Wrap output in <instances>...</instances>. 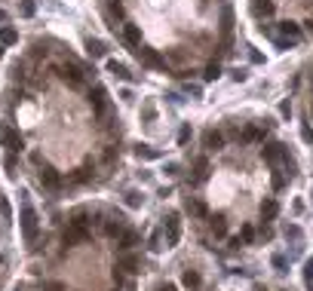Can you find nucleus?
<instances>
[{
  "label": "nucleus",
  "instance_id": "nucleus-1",
  "mask_svg": "<svg viewBox=\"0 0 313 291\" xmlns=\"http://www.w3.org/2000/svg\"><path fill=\"white\" fill-rule=\"evenodd\" d=\"M18 224H22V236H25V242L34 245V239H37V227H40V224H37V212H34L28 203H25L22 212H18Z\"/></svg>",
  "mask_w": 313,
  "mask_h": 291
},
{
  "label": "nucleus",
  "instance_id": "nucleus-2",
  "mask_svg": "<svg viewBox=\"0 0 313 291\" xmlns=\"http://www.w3.org/2000/svg\"><path fill=\"white\" fill-rule=\"evenodd\" d=\"M261 156H264V163H270V166H280V163H286V160H289L286 144H280V141L264 144V147H261Z\"/></svg>",
  "mask_w": 313,
  "mask_h": 291
},
{
  "label": "nucleus",
  "instance_id": "nucleus-3",
  "mask_svg": "<svg viewBox=\"0 0 313 291\" xmlns=\"http://www.w3.org/2000/svg\"><path fill=\"white\" fill-rule=\"evenodd\" d=\"M61 242H65V245H80V242H89V230H86L83 224H71V227L65 230Z\"/></svg>",
  "mask_w": 313,
  "mask_h": 291
},
{
  "label": "nucleus",
  "instance_id": "nucleus-4",
  "mask_svg": "<svg viewBox=\"0 0 313 291\" xmlns=\"http://www.w3.org/2000/svg\"><path fill=\"white\" fill-rule=\"evenodd\" d=\"M138 55H141V61L148 64V68H154V71H166V58L157 52V49H148V46H138Z\"/></svg>",
  "mask_w": 313,
  "mask_h": 291
},
{
  "label": "nucleus",
  "instance_id": "nucleus-5",
  "mask_svg": "<svg viewBox=\"0 0 313 291\" xmlns=\"http://www.w3.org/2000/svg\"><path fill=\"white\" fill-rule=\"evenodd\" d=\"M0 144H3L6 150H22V147H25L22 135H18L15 129H9V126H0Z\"/></svg>",
  "mask_w": 313,
  "mask_h": 291
},
{
  "label": "nucleus",
  "instance_id": "nucleus-6",
  "mask_svg": "<svg viewBox=\"0 0 313 291\" xmlns=\"http://www.w3.org/2000/svg\"><path fill=\"white\" fill-rule=\"evenodd\" d=\"M178 239H181V221H178V215H169L166 218V249L178 245Z\"/></svg>",
  "mask_w": 313,
  "mask_h": 291
},
{
  "label": "nucleus",
  "instance_id": "nucleus-7",
  "mask_svg": "<svg viewBox=\"0 0 313 291\" xmlns=\"http://www.w3.org/2000/svg\"><path fill=\"white\" fill-rule=\"evenodd\" d=\"M89 104H92V110L101 117L105 110H108V92L101 89V86H95V89H89Z\"/></svg>",
  "mask_w": 313,
  "mask_h": 291
},
{
  "label": "nucleus",
  "instance_id": "nucleus-8",
  "mask_svg": "<svg viewBox=\"0 0 313 291\" xmlns=\"http://www.w3.org/2000/svg\"><path fill=\"white\" fill-rule=\"evenodd\" d=\"M231 31H234V9H231V6H224V9H221V34H224V52H227V46H231Z\"/></svg>",
  "mask_w": 313,
  "mask_h": 291
},
{
  "label": "nucleus",
  "instance_id": "nucleus-9",
  "mask_svg": "<svg viewBox=\"0 0 313 291\" xmlns=\"http://www.w3.org/2000/svg\"><path fill=\"white\" fill-rule=\"evenodd\" d=\"M58 74H61V80H65L68 86H83V71H80V68L65 64V68H58Z\"/></svg>",
  "mask_w": 313,
  "mask_h": 291
},
{
  "label": "nucleus",
  "instance_id": "nucleus-10",
  "mask_svg": "<svg viewBox=\"0 0 313 291\" xmlns=\"http://www.w3.org/2000/svg\"><path fill=\"white\" fill-rule=\"evenodd\" d=\"M252 15L255 18H270L274 12H277V6H274V0H252Z\"/></svg>",
  "mask_w": 313,
  "mask_h": 291
},
{
  "label": "nucleus",
  "instance_id": "nucleus-11",
  "mask_svg": "<svg viewBox=\"0 0 313 291\" xmlns=\"http://www.w3.org/2000/svg\"><path fill=\"white\" fill-rule=\"evenodd\" d=\"M40 181H43L49 190H58V187H61V175H58L52 166H43V169H40Z\"/></svg>",
  "mask_w": 313,
  "mask_h": 291
},
{
  "label": "nucleus",
  "instance_id": "nucleus-12",
  "mask_svg": "<svg viewBox=\"0 0 313 291\" xmlns=\"http://www.w3.org/2000/svg\"><path fill=\"white\" fill-rule=\"evenodd\" d=\"M123 230H126L123 215H111V218H108V224H105V233H108V236H120Z\"/></svg>",
  "mask_w": 313,
  "mask_h": 291
},
{
  "label": "nucleus",
  "instance_id": "nucleus-13",
  "mask_svg": "<svg viewBox=\"0 0 313 291\" xmlns=\"http://www.w3.org/2000/svg\"><path fill=\"white\" fill-rule=\"evenodd\" d=\"M123 37H126L129 46H141V31H138V25L126 21V25H123Z\"/></svg>",
  "mask_w": 313,
  "mask_h": 291
},
{
  "label": "nucleus",
  "instance_id": "nucleus-14",
  "mask_svg": "<svg viewBox=\"0 0 313 291\" xmlns=\"http://www.w3.org/2000/svg\"><path fill=\"white\" fill-rule=\"evenodd\" d=\"M203 144H206L209 150H221V147H224V135L215 132V129H209V132L203 135Z\"/></svg>",
  "mask_w": 313,
  "mask_h": 291
},
{
  "label": "nucleus",
  "instance_id": "nucleus-15",
  "mask_svg": "<svg viewBox=\"0 0 313 291\" xmlns=\"http://www.w3.org/2000/svg\"><path fill=\"white\" fill-rule=\"evenodd\" d=\"M138 242H141V236H138L135 230H123V233H120V249H123V252H129V249H135Z\"/></svg>",
  "mask_w": 313,
  "mask_h": 291
},
{
  "label": "nucleus",
  "instance_id": "nucleus-16",
  "mask_svg": "<svg viewBox=\"0 0 313 291\" xmlns=\"http://www.w3.org/2000/svg\"><path fill=\"white\" fill-rule=\"evenodd\" d=\"M132 150H135V156H138V160H160V150H157V147H151V144H135Z\"/></svg>",
  "mask_w": 313,
  "mask_h": 291
},
{
  "label": "nucleus",
  "instance_id": "nucleus-17",
  "mask_svg": "<svg viewBox=\"0 0 313 291\" xmlns=\"http://www.w3.org/2000/svg\"><path fill=\"white\" fill-rule=\"evenodd\" d=\"M277 215H280V203H277V199H264V203H261V218H264V221H274Z\"/></svg>",
  "mask_w": 313,
  "mask_h": 291
},
{
  "label": "nucleus",
  "instance_id": "nucleus-18",
  "mask_svg": "<svg viewBox=\"0 0 313 291\" xmlns=\"http://www.w3.org/2000/svg\"><path fill=\"white\" fill-rule=\"evenodd\" d=\"M209 227H212V233L221 239V236H227V221H224V215H212L209 218Z\"/></svg>",
  "mask_w": 313,
  "mask_h": 291
},
{
  "label": "nucleus",
  "instance_id": "nucleus-19",
  "mask_svg": "<svg viewBox=\"0 0 313 291\" xmlns=\"http://www.w3.org/2000/svg\"><path fill=\"white\" fill-rule=\"evenodd\" d=\"M138 267H141V264H138L135 255H123L120 264H117V270H123V273H138Z\"/></svg>",
  "mask_w": 313,
  "mask_h": 291
},
{
  "label": "nucleus",
  "instance_id": "nucleus-20",
  "mask_svg": "<svg viewBox=\"0 0 313 291\" xmlns=\"http://www.w3.org/2000/svg\"><path fill=\"white\" fill-rule=\"evenodd\" d=\"M261 138H264V126H246V129H243V141L255 144V141H261Z\"/></svg>",
  "mask_w": 313,
  "mask_h": 291
},
{
  "label": "nucleus",
  "instance_id": "nucleus-21",
  "mask_svg": "<svg viewBox=\"0 0 313 291\" xmlns=\"http://www.w3.org/2000/svg\"><path fill=\"white\" fill-rule=\"evenodd\" d=\"M206 178H209V160L200 156V160L194 163V181H206Z\"/></svg>",
  "mask_w": 313,
  "mask_h": 291
},
{
  "label": "nucleus",
  "instance_id": "nucleus-22",
  "mask_svg": "<svg viewBox=\"0 0 313 291\" xmlns=\"http://www.w3.org/2000/svg\"><path fill=\"white\" fill-rule=\"evenodd\" d=\"M184 209H187V215H194V218H206L209 212H206V206L200 203V199H187L184 203Z\"/></svg>",
  "mask_w": 313,
  "mask_h": 291
},
{
  "label": "nucleus",
  "instance_id": "nucleus-23",
  "mask_svg": "<svg viewBox=\"0 0 313 291\" xmlns=\"http://www.w3.org/2000/svg\"><path fill=\"white\" fill-rule=\"evenodd\" d=\"M280 31H283V37H289V40H298V37H301V28H298L295 21H280Z\"/></svg>",
  "mask_w": 313,
  "mask_h": 291
},
{
  "label": "nucleus",
  "instance_id": "nucleus-24",
  "mask_svg": "<svg viewBox=\"0 0 313 291\" xmlns=\"http://www.w3.org/2000/svg\"><path fill=\"white\" fill-rule=\"evenodd\" d=\"M86 52H89L92 58H101V55H105V43H101V40H92V37H89V40H86Z\"/></svg>",
  "mask_w": 313,
  "mask_h": 291
},
{
  "label": "nucleus",
  "instance_id": "nucleus-25",
  "mask_svg": "<svg viewBox=\"0 0 313 291\" xmlns=\"http://www.w3.org/2000/svg\"><path fill=\"white\" fill-rule=\"evenodd\" d=\"M108 71H111L117 80H129V71H126V64H120V61H114V58L108 61Z\"/></svg>",
  "mask_w": 313,
  "mask_h": 291
},
{
  "label": "nucleus",
  "instance_id": "nucleus-26",
  "mask_svg": "<svg viewBox=\"0 0 313 291\" xmlns=\"http://www.w3.org/2000/svg\"><path fill=\"white\" fill-rule=\"evenodd\" d=\"M15 40H18V34H15V28H9V25H3V28H0V43H3V46H12Z\"/></svg>",
  "mask_w": 313,
  "mask_h": 291
},
{
  "label": "nucleus",
  "instance_id": "nucleus-27",
  "mask_svg": "<svg viewBox=\"0 0 313 291\" xmlns=\"http://www.w3.org/2000/svg\"><path fill=\"white\" fill-rule=\"evenodd\" d=\"M181 282H184V288H200V273H197V270H187V273H184V276H181Z\"/></svg>",
  "mask_w": 313,
  "mask_h": 291
},
{
  "label": "nucleus",
  "instance_id": "nucleus-28",
  "mask_svg": "<svg viewBox=\"0 0 313 291\" xmlns=\"http://www.w3.org/2000/svg\"><path fill=\"white\" fill-rule=\"evenodd\" d=\"M141 120H144V123H154V120H157V107H154V101H144V104H141Z\"/></svg>",
  "mask_w": 313,
  "mask_h": 291
},
{
  "label": "nucleus",
  "instance_id": "nucleus-29",
  "mask_svg": "<svg viewBox=\"0 0 313 291\" xmlns=\"http://www.w3.org/2000/svg\"><path fill=\"white\" fill-rule=\"evenodd\" d=\"M218 77H221V68H218V61L206 64V74H203V80H206V83H212V80H218Z\"/></svg>",
  "mask_w": 313,
  "mask_h": 291
},
{
  "label": "nucleus",
  "instance_id": "nucleus-30",
  "mask_svg": "<svg viewBox=\"0 0 313 291\" xmlns=\"http://www.w3.org/2000/svg\"><path fill=\"white\" fill-rule=\"evenodd\" d=\"M18 12H22L25 18H31V15L37 12V3H34V0H22V3H18Z\"/></svg>",
  "mask_w": 313,
  "mask_h": 291
},
{
  "label": "nucleus",
  "instance_id": "nucleus-31",
  "mask_svg": "<svg viewBox=\"0 0 313 291\" xmlns=\"http://www.w3.org/2000/svg\"><path fill=\"white\" fill-rule=\"evenodd\" d=\"M126 206H129V209H138V206H141V193L129 190V193H126Z\"/></svg>",
  "mask_w": 313,
  "mask_h": 291
},
{
  "label": "nucleus",
  "instance_id": "nucleus-32",
  "mask_svg": "<svg viewBox=\"0 0 313 291\" xmlns=\"http://www.w3.org/2000/svg\"><path fill=\"white\" fill-rule=\"evenodd\" d=\"M304 285H307V288H313V258L304 264Z\"/></svg>",
  "mask_w": 313,
  "mask_h": 291
},
{
  "label": "nucleus",
  "instance_id": "nucleus-33",
  "mask_svg": "<svg viewBox=\"0 0 313 291\" xmlns=\"http://www.w3.org/2000/svg\"><path fill=\"white\" fill-rule=\"evenodd\" d=\"M240 239H243V242H255V227H249V224H246V227L240 230Z\"/></svg>",
  "mask_w": 313,
  "mask_h": 291
},
{
  "label": "nucleus",
  "instance_id": "nucleus-34",
  "mask_svg": "<svg viewBox=\"0 0 313 291\" xmlns=\"http://www.w3.org/2000/svg\"><path fill=\"white\" fill-rule=\"evenodd\" d=\"M187 141H191V126H181V129H178V144L184 147Z\"/></svg>",
  "mask_w": 313,
  "mask_h": 291
},
{
  "label": "nucleus",
  "instance_id": "nucleus-35",
  "mask_svg": "<svg viewBox=\"0 0 313 291\" xmlns=\"http://www.w3.org/2000/svg\"><path fill=\"white\" fill-rule=\"evenodd\" d=\"M3 169H6V175H15V156H6L3 160Z\"/></svg>",
  "mask_w": 313,
  "mask_h": 291
},
{
  "label": "nucleus",
  "instance_id": "nucleus-36",
  "mask_svg": "<svg viewBox=\"0 0 313 291\" xmlns=\"http://www.w3.org/2000/svg\"><path fill=\"white\" fill-rule=\"evenodd\" d=\"M274 187H277V190L286 187V175H283V172H274Z\"/></svg>",
  "mask_w": 313,
  "mask_h": 291
},
{
  "label": "nucleus",
  "instance_id": "nucleus-37",
  "mask_svg": "<svg viewBox=\"0 0 313 291\" xmlns=\"http://www.w3.org/2000/svg\"><path fill=\"white\" fill-rule=\"evenodd\" d=\"M111 15H117V18H123V3H117V0H111Z\"/></svg>",
  "mask_w": 313,
  "mask_h": 291
},
{
  "label": "nucleus",
  "instance_id": "nucleus-38",
  "mask_svg": "<svg viewBox=\"0 0 313 291\" xmlns=\"http://www.w3.org/2000/svg\"><path fill=\"white\" fill-rule=\"evenodd\" d=\"M286 236L289 239H301V227H286Z\"/></svg>",
  "mask_w": 313,
  "mask_h": 291
},
{
  "label": "nucleus",
  "instance_id": "nucleus-39",
  "mask_svg": "<svg viewBox=\"0 0 313 291\" xmlns=\"http://www.w3.org/2000/svg\"><path fill=\"white\" fill-rule=\"evenodd\" d=\"M43 291H65L61 282H43Z\"/></svg>",
  "mask_w": 313,
  "mask_h": 291
},
{
  "label": "nucleus",
  "instance_id": "nucleus-40",
  "mask_svg": "<svg viewBox=\"0 0 313 291\" xmlns=\"http://www.w3.org/2000/svg\"><path fill=\"white\" fill-rule=\"evenodd\" d=\"M89 178V169H77V175H74V181L80 184V181H86Z\"/></svg>",
  "mask_w": 313,
  "mask_h": 291
},
{
  "label": "nucleus",
  "instance_id": "nucleus-41",
  "mask_svg": "<svg viewBox=\"0 0 313 291\" xmlns=\"http://www.w3.org/2000/svg\"><path fill=\"white\" fill-rule=\"evenodd\" d=\"M105 160L114 163V160H117V147H108V150H105Z\"/></svg>",
  "mask_w": 313,
  "mask_h": 291
},
{
  "label": "nucleus",
  "instance_id": "nucleus-42",
  "mask_svg": "<svg viewBox=\"0 0 313 291\" xmlns=\"http://www.w3.org/2000/svg\"><path fill=\"white\" fill-rule=\"evenodd\" d=\"M274 267H277V270H280V273H286V261H283V258H280V255H277V258H274Z\"/></svg>",
  "mask_w": 313,
  "mask_h": 291
},
{
  "label": "nucleus",
  "instance_id": "nucleus-43",
  "mask_svg": "<svg viewBox=\"0 0 313 291\" xmlns=\"http://www.w3.org/2000/svg\"><path fill=\"white\" fill-rule=\"evenodd\" d=\"M301 138H304V141H313V132H310V126H304V129H301Z\"/></svg>",
  "mask_w": 313,
  "mask_h": 291
},
{
  "label": "nucleus",
  "instance_id": "nucleus-44",
  "mask_svg": "<svg viewBox=\"0 0 313 291\" xmlns=\"http://www.w3.org/2000/svg\"><path fill=\"white\" fill-rule=\"evenodd\" d=\"M157 291H175V285H160Z\"/></svg>",
  "mask_w": 313,
  "mask_h": 291
},
{
  "label": "nucleus",
  "instance_id": "nucleus-45",
  "mask_svg": "<svg viewBox=\"0 0 313 291\" xmlns=\"http://www.w3.org/2000/svg\"><path fill=\"white\" fill-rule=\"evenodd\" d=\"M307 31H310V34H313V21H307Z\"/></svg>",
  "mask_w": 313,
  "mask_h": 291
},
{
  "label": "nucleus",
  "instance_id": "nucleus-46",
  "mask_svg": "<svg viewBox=\"0 0 313 291\" xmlns=\"http://www.w3.org/2000/svg\"><path fill=\"white\" fill-rule=\"evenodd\" d=\"M0 58H3V43H0Z\"/></svg>",
  "mask_w": 313,
  "mask_h": 291
},
{
  "label": "nucleus",
  "instance_id": "nucleus-47",
  "mask_svg": "<svg viewBox=\"0 0 313 291\" xmlns=\"http://www.w3.org/2000/svg\"><path fill=\"white\" fill-rule=\"evenodd\" d=\"M310 114H313V107H310Z\"/></svg>",
  "mask_w": 313,
  "mask_h": 291
},
{
  "label": "nucleus",
  "instance_id": "nucleus-48",
  "mask_svg": "<svg viewBox=\"0 0 313 291\" xmlns=\"http://www.w3.org/2000/svg\"><path fill=\"white\" fill-rule=\"evenodd\" d=\"M310 3H313V0H310Z\"/></svg>",
  "mask_w": 313,
  "mask_h": 291
}]
</instances>
